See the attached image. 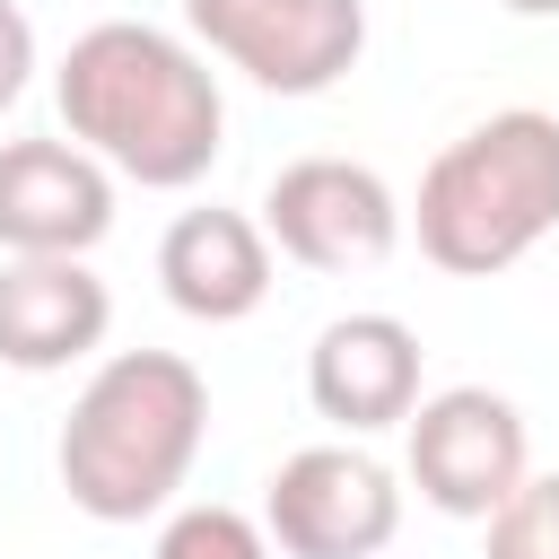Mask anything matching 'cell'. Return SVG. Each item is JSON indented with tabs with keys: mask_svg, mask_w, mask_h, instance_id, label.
I'll return each mask as SVG.
<instances>
[{
	"mask_svg": "<svg viewBox=\"0 0 559 559\" xmlns=\"http://www.w3.org/2000/svg\"><path fill=\"white\" fill-rule=\"evenodd\" d=\"M201 437H210L201 367L175 358V349H122L79 384L52 463H61V489H70L79 515L140 524L192 480Z\"/></svg>",
	"mask_w": 559,
	"mask_h": 559,
	"instance_id": "7a4b0ae2",
	"label": "cell"
},
{
	"mask_svg": "<svg viewBox=\"0 0 559 559\" xmlns=\"http://www.w3.org/2000/svg\"><path fill=\"white\" fill-rule=\"evenodd\" d=\"M411 480L437 515L480 524L515 480H524V419L489 384H445L411 402Z\"/></svg>",
	"mask_w": 559,
	"mask_h": 559,
	"instance_id": "52a82bcc",
	"label": "cell"
},
{
	"mask_svg": "<svg viewBox=\"0 0 559 559\" xmlns=\"http://www.w3.org/2000/svg\"><path fill=\"white\" fill-rule=\"evenodd\" d=\"M498 9H515V17H559V0H498Z\"/></svg>",
	"mask_w": 559,
	"mask_h": 559,
	"instance_id": "9a60e30c",
	"label": "cell"
},
{
	"mask_svg": "<svg viewBox=\"0 0 559 559\" xmlns=\"http://www.w3.org/2000/svg\"><path fill=\"white\" fill-rule=\"evenodd\" d=\"M183 17L271 96H323L367 52V0H183Z\"/></svg>",
	"mask_w": 559,
	"mask_h": 559,
	"instance_id": "277c9868",
	"label": "cell"
},
{
	"mask_svg": "<svg viewBox=\"0 0 559 559\" xmlns=\"http://www.w3.org/2000/svg\"><path fill=\"white\" fill-rule=\"evenodd\" d=\"M262 236L306 271H367L402 236V201L358 157H297L262 192Z\"/></svg>",
	"mask_w": 559,
	"mask_h": 559,
	"instance_id": "8992f818",
	"label": "cell"
},
{
	"mask_svg": "<svg viewBox=\"0 0 559 559\" xmlns=\"http://www.w3.org/2000/svg\"><path fill=\"white\" fill-rule=\"evenodd\" d=\"M105 323H114V297L87 271V253H9L0 262V367L61 376L105 341Z\"/></svg>",
	"mask_w": 559,
	"mask_h": 559,
	"instance_id": "9c48e42d",
	"label": "cell"
},
{
	"mask_svg": "<svg viewBox=\"0 0 559 559\" xmlns=\"http://www.w3.org/2000/svg\"><path fill=\"white\" fill-rule=\"evenodd\" d=\"M306 402L332 428H349V437L411 419V402H419V332L402 314H341V323H323L314 349H306Z\"/></svg>",
	"mask_w": 559,
	"mask_h": 559,
	"instance_id": "30bf717a",
	"label": "cell"
},
{
	"mask_svg": "<svg viewBox=\"0 0 559 559\" xmlns=\"http://www.w3.org/2000/svg\"><path fill=\"white\" fill-rule=\"evenodd\" d=\"M52 96H61V131L140 192H183L218 166V131H227L218 79L183 35L148 17L87 26L52 70Z\"/></svg>",
	"mask_w": 559,
	"mask_h": 559,
	"instance_id": "6da1fadb",
	"label": "cell"
},
{
	"mask_svg": "<svg viewBox=\"0 0 559 559\" xmlns=\"http://www.w3.org/2000/svg\"><path fill=\"white\" fill-rule=\"evenodd\" d=\"M480 524H489L480 559H559V472H542V480L524 472Z\"/></svg>",
	"mask_w": 559,
	"mask_h": 559,
	"instance_id": "7c38bea8",
	"label": "cell"
},
{
	"mask_svg": "<svg viewBox=\"0 0 559 559\" xmlns=\"http://www.w3.org/2000/svg\"><path fill=\"white\" fill-rule=\"evenodd\" d=\"M419 253L454 280H498L515 271L550 227H559V114L507 105L445 140L419 175Z\"/></svg>",
	"mask_w": 559,
	"mask_h": 559,
	"instance_id": "3957f363",
	"label": "cell"
},
{
	"mask_svg": "<svg viewBox=\"0 0 559 559\" xmlns=\"http://www.w3.org/2000/svg\"><path fill=\"white\" fill-rule=\"evenodd\" d=\"M157 559H271V533L245 515V507H183V515H166V533H157Z\"/></svg>",
	"mask_w": 559,
	"mask_h": 559,
	"instance_id": "4fadbf2b",
	"label": "cell"
},
{
	"mask_svg": "<svg viewBox=\"0 0 559 559\" xmlns=\"http://www.w3.org/2000/svg\"><path fill=\"white\" fill-rule=\"evenodd\" d=\"M262 533L288 559H376L402 533V489L358 445H306L262 489Z\"/></svg>",
	"mask_w": 559,
	"mask_h": 559,
	"instance_id": "5b68a950",
	"label": "cell"
},
{
	"mask_svg": "<svg viewBox=\"0 0 559 559\" xmlns=\"http://www.w3.org/2000/svg\"><path fill=\"white\" fill-rule=\"evenodd\" d=\"M157 280L192 323H245L271 297V236L245 210H183L157 245Z\"/></svg>",
	"mask_w": 559,
	"mask_h": 559,
	"instance_id": "8fae6325",
	"label": "cell"
},
{
	"mask_svg": "<svg viewBox=\"0 0 559 559\" xmlns=\"http://www.w3.org/2000/svg\"><path fill=\"white\" fill-rule=\"evenodd\" d=\"M26 79H35V26L17 0H0V114L26 96Z\"/></svg>",
	"mask_w": 559,
	"mask_h": 559,
	"instance_id": "5bb4252c",
	"label": "cell"
},
{
	"mask_svg": "<svg viewBox=\"0 0 559 559\" xmlns=\"http://www.w3.org/2000/svg\"><path fill=\"white\" fill-rule=\"evenodd\" d=\"M114 227V166L79 140H0V253H87Z\"/></svg>",
	"mask_w": 559,
	"mask_h": 559,
	"instance_id": "ba28073f",
	"label": "cell"
}]
</instances>
